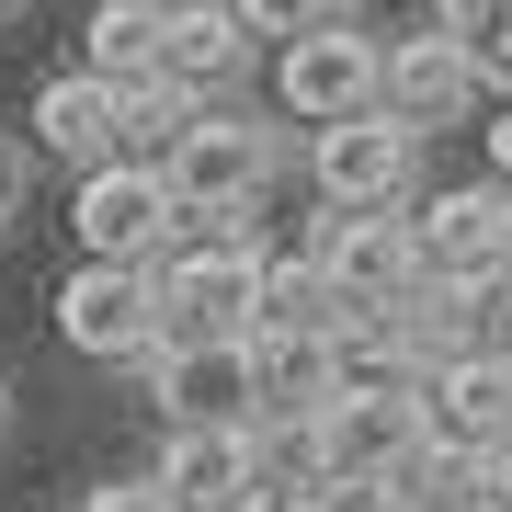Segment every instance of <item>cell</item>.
<instances>
[{
  "label": "cell",
  "instance_id": "277c9868",
  "mask_svg": "<svg viewBox=\"0 0 512 512\" xmlns=\"http://www.w3.org/2000/svg\"><path fill=\"white\" fill-rule=\"evenodd\" d=\"M410 444H421V387H330V410L308 421L319 478H387Z\"/></svg>",
  "mask_w": 512,
  "mask_h": 512
},
{
  "label": "cell",
  "instance_id": "e0dca14e",
  "mask_svg": "<svg viewBox=\"0 0 512 512\" xmlns=\"http://www.w3.org/2000/svg\"><path fill=\"white\" fill-rule=\"evenodd\" d=\"M251 330H285V342H342V330H365V308H353L319 262H262V308H251Z\"/></svg>",
  "mask_w": 512,
  "mask_h": 512
},
{
  "label": "cell",
  "instance_id": "5b68a950",
  "mask_svg": "<svg viewBox=\"0 0 512 512\" xmlns=\"http://www.w3.org/2000/svg\"><path fill=\"white\" fill-rule=\"evenodd\" d=\"M69 239H80V262H160V239H171V183H160V171H137V160L80 171Z\"/></svg>",
  "mask_w": 512,
  "mask_h": 512
},
{
  "label": "cell",
  "instance_id": "603a6c76",
  "mask_svg": "<svg viewBox=\"0 0 512 512\" xmlns=\"http://www.w3.org/2000/svg\"><path fill=\"white\" fill-rule=\"evenodd\" d=\"M80 512H171V501L148 490V478H114V490H92V501H80Z\"/></svg>",
  "mask_w": 512,
  "mask_h": 512
},
{
  "label": "cell",
  "instance_id": "2e32d148",
  "mask_svg": "<svg viewBox=\"0 0 512 512\" xmlns=\"http://www.w3.org/2000/svg\"><path fill=\"white\" fill-rule=\"evenodd\" d=\"M23 137L57 148V160H80V171H103L114 160V92L92 69H69V80H46L35 103H23Z\"/></svg>",
  "mask_w": 512,
  "mask_h": 512
},
{
  "label": "cell",
  "instance_id": "d6986e66",
  "mask_svg": "<svg viewBox=\"0 0 512 512\" xmlns=\"http://www.w3.org/2000/svg\"><path fill=\"white\" fill-rule=\"evenodd\" d=\"M194 126V103L171 92V80H137V92H114V160H137V171H160L171 160V137Z\"/></svg>",
  "mask_w": 512,
  "mask_h": 512
},
{
  "label": "cell",
  "instance_id": "7402d4cb",
  "mask_svg": "<svg viewBox=\"0 0 512 512\" xmlns=\"http://www.w3.org/2000/svg\"><path fill=\"white\" fill-rule=\"evenodd\" d=\"M308 512H387L376 478H308Z\"/></svg>",
  "mask_w": 512,
  "mask_h": 512
},
{
  "label": "cell",
  "instance_id": "ffe728a7",
  "mask_svg": "<svg viewBox=\"0 0 512 512\" xmlns=\"http://www.w3.org/2000/svg\"><path fill=\"white\" fill-rule=\"evenodd\" d=\"M228 12H239V35H342V23H353V0H228Z\"/></svg>",
  "mask_w": 512,
  "mask_h": 512
},
{
  "label": "cell",
  "instance_id": "6da1fadb",
  "mask_svg": "<svg viewBox=\"0 0 512 512\" xmlns=\"http://www.w3.org/2000/svg\"><path fill=\"white\" fill-rule=\"evenodd\" d=\"M410 251H421V285L433 296H490L512 274V194L501 183H456L410 217Z\"/></svg>",
  "mask_w": 512,
  "mask_h": 512
},
{
  "label": "cell",
  "instance_id": "484cf974",
  "mask_svg": "<svg viewBox=\"0 0 512 512\" xmlns=\"http://www.w3.org/2000/svg\"><path fill=\"white\" fill-rule=\"evenodd\" d=\"M490 171H501V194H512V103L490 114Z\"/></svg>",
  "mask_w": 512,
  "mask_h": 512
},
{
  "label": "cell",
  "instance_id": "4fadbf2b",
  "mask_svg": "<svg viewBox=\"0 0 512 512\" xmlns=\"http://www.w3.org/2000/svg\"><path fill=\"white\" fill-rule=\"evenodd\" d=\"M262 478H274V467H262V433H171L148 490H160L171 512H239Z\"/></svg>",
  "mask_w": 512,
  "mask_h": 512
},
{
  "label": "cell",
  "instance_id": "ac0fdd59",
  "mask_svg": "<svg viewBox=\"0 0 512 512\" xmlns=\"http://www.w3.org/2000/svg\"><path fill=\"white\" fill-rule=\"evenodd\" d=\"M387 490V512H490V490H478V456H456V444H433L421 433L399 467L376 478Z\"/></svg>",
  "mask_w": 512,
  "mask_h": 512
},
{
  "label": "cell",
  "instance_id": "cb8c5ba5",
  "mask_svg": "<svg viewBox=\"0 0 512 512\" xmlns=\"http://www.w3.org/2000/svg\"><path fill=\"white\" fill-rule=\"evenodd\" d=\"M478 490H490V512H512V444H501V456H478Z\"/></svg>",
  "mask_w": 512,
  "mask_h": 512
},
{
  "label": "cell",
  "instance_id": "3957f363",
  "mask_svg": "<svg viewBox=\"0 0 512 512\" xmlns=\"http://www.w3.org/2000/svg\"><path fill=\"white\" fill-rule=\"evenodd\" d=\"M148 285H160V342H251L262 251H171L148 262Z\"/></svg>",
  "mask_w": 512,
  "mask_h": 512
},
{
  "label": "cell",
  "instance_id": "5bb4252c",
  "mask_svg": "<svg viewBox=\"0 0 512 512\" xmlns=\"http://www.w3.org/2000/svg\"><path fill=\"white\" fill-rule=\"evenodd\" d=\"M239 69H251V35H239L228 0H171V46H160V80H171V92L205 103V92H228Z\"/></svg>",
  "mask_w": 512,
  "mask_h": 512
},
{
  "label": "cell",
  "instance_id": "d4e9b609",
  "mask_svg": "<svg viewBox=\"0 0 512 512\" xmlns=\"http://www.w3.org/2000/svg\"><path fill=\"white\" fill-rule=\"evenodd\" d=\"M239 512H308V490H285V478H262V490L239 501Z\"/></svg>",
  "mask_w": 512,
  "mask_h": 512
},
{
  "label": "cell",
  "instance_id": "52a82bcc",
  "mask_svg": "<svg viewBox=\"0 0 512 512\" xmlns=\"http://www.w3.org/2000/svg\"><path fill=\"white\" fill-rule=\"evenodd\" d=\"M148 399L171 433H251V353L239 342H160L148 353Z\"/></svg>",
  "mask_w": 512,
  "mask_h": 512
},
{
  "label": "cell",
  "instance_id": "83f0119b",
  "mask_svg": "<svg viewBox=\"0 0 512 512\" xmlns=\"http://www.w3.org/2000/svg\"><path fill=\"white\" fill-rule=\"evenodd\" d=\"M478 57H490V69H501V80H512V12H501V23H490V46H478Z\"/></svg>",
  "mask_w": 512,
  "mask_h": 512
},
{
  "label": "cell",
  "instance_id": "8992f818",
  "mask_svg": "<svg viewBox=\"0 0 512 512\" xmlns=\"http://www.w3.org/2000/svg\"><path fill=\"white\" fill-rule=\"evenodd\" d=\"M160 183H171V205H251L274 183V137H262L251 114H205L194 103V126L171 137V160H160Z\"/></svg>",
  "mask_w": 512,
  "mask_h": 512
},
{
  "label": "cell",
  "instance_id": "9a60e30c",
  "mask_svg": "<svg viewBox=\"0 0 512 512\" xmlns=\"http://www.w3.org/2000/svg\"><path fill=\"white\" fill-rule=\"evenodd\" d=\"M160 46H171V0H103V12L80 23V69H92L103 92L160 80Z\"/></svg>",
  "mask_w": 512,
  "mask_h": 512
},
{
  "label": "cell",
  "instance_id": "7a4b0ae2",
  "mask_svg": "<svg viewBox=\"0 0 512 512\" xmlns=\"http://www.w3.org/2000/svg\"><path fill=\"white\" fill-rule=\"evenodd\" d=\"M57 342L92 353V365H148L160 353V285H148V262H80L57 285Z\"/></svg>",
  "mask_w": 512,
  "mask_h": 512
},
{
  "label": "cell",
  "instance_id": "30bf717a",
  "mask_svg": "<svg viewBox=\"0 0 512 512\" xmlns=\"http://www.w3.org/2000/svg\"><path fill=\"white\" fill-rule=\"evenodd\" d=\"M274 103L296 114V126H342V114H376V46L353 35H296L274 57Z\"/></svg>",
  "mask_w": 512,
  "mask_h": 512
},
{
  "label": "cell",
  "instance_id": "9c48e42d",
  "mask_svg": "<svg viewBox=\"0 0 512 512\" xmlns=\"http://www.w3.org/2000/svg\"><path fill=\"white\" fill-rule=\"evenodd\" d=\"M376 114H387L399 137H421V126H467V114H478V57L444 46V35L387 46V57H376Z\"/></svg>",
  "mask_w": 512,
  "mask_h": 512
},
{
  "label": "cell",
  "instance_id": "ba28073f",
  "mask_svg": "<svg viewBox=\"0 0 512 512\" xmlns=\"http://www.w3.org/2000/svg\"><path fill=\"white\" fill-rule=\"evenodd\" d=\"M410 160H421V137H399L387 114H342V126H319V148H308L319 194L342 205V217H387V205L410 194Z\"/></svg>",
  "mask_w": 512,
  "mask_h": 512
},
{
  "label": "cell",
  "instance_id": "f546056e",
  "mask_svg": "<svg viewBox=\"0 0 512 512\" xmlns=\"http://www.w3.org/2000/svg\"><path fill=\"white\" fill-rule=\"evenodd\" d=\"M501 353H512V342H501Z\"/></svg>",
  "mask_w": 512,
  "mask_h": 512
},
{
  "label": "cell",
  "instance_id": "8fae6325",
  "mask_svg": "<svg viewBox=\"0 0 512 512\" xmlns=\"http://www.w3.org/2000/svg\"><path fill=\"white\" fill-rule=\"evenodd\" d=\"M421 433L456 456H501L512 444V353H456L421 376Z\"/></svg>",
  "mask_w": 512,
  "mask_h": 512
},
{
  "label": "cell",
  "instance_id": "44dd1931",
  "mask_svg": "<svg viewBox=\"0 0 512 512\" xmlns=\"http://www.w3.org/2000/svg\"><path fill=\"white\" fill-rule=\"evenodd\" d=\"M501 12H512V0H433V35L478 57V46H490V23H501Z\"/></svg>",
  "mask_w": 512,
  "mask_h": 512
},
{
  "label": "cell",
  "instance_id": "f1b7e54d",
  "mask_svg": "<svg viewBox=\"0 0 512 512\" xmlns=\"http://www.w3.org/2000/svg\"><path fill=\"white\" fill-rule=\"evenodd\" d=\"M0 421H12V399H0Z\"/></svg>",
  "mask_w": 512,
  "mask_h": 512
},
{
  "label": "cell",
  "instance_id": "4316f807",
  "mask_svg": "<svg viewBox=\"0 0 512 512\" xmlns=\"http://www.w3.org/2000/svg\"><path fill=\"white\" fill-rule=\"evenodd\" d=\"M12 205H23V148L0 137V217H12Z\"/></svg>",
  "mask_w": 512,
  "mask_h": 512
},
{
  "label": "cell",
  "instance_id": "7c38bea8",
  "mask_svg": "<svg viewBox=\"0 0 512 512\" xmlns=\"http://www.w3.org/2000/svg\"><path fill=\"white\" fill-rule=\"evenodd\" d=\"M308 262H319L365 319H387L399 296H421V251H410V217H399V205H387V217H330V239H319Z\"/></svg>",
  "mask_w": 512,
  "mask_h": 512
}]
</instances>
